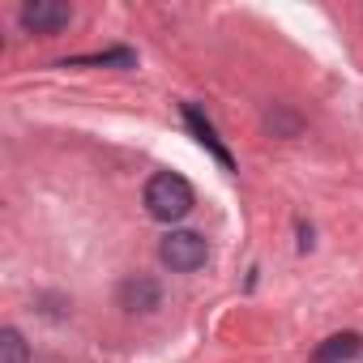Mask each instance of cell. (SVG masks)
I'll use <instances>...</instances> for the list:
<instances>
[{"instance_id":"cell-7","label":"cell","mask_w":363,"mask_h":363,"mask_svg":"<svg viewBox=\"0 0 363 363\" xmlns=\"http://www.w3.org/2000/svg\"><path fill=\"white\" fill-rule=\"evenodd\" d=\"M69 65H99V69H133L137 65V52H128V48H111V52H94V56H77V60H65V69Z\"/></svg>"},{"instance_id":"cell-8","label":"cell","mask_w":363,"mask_h":363,"mask_svg":"<svg viewBox=\"0 0 363 363\" xmlns=\"http://www.w3.org/2000/svg\"><path fill=\"white\" fill-rule=\"evenodd\" d=\"M0 363H26V342L18 329H0Z\"/></svg>"},{"instance_id":"cell-6","label":"cell","mask_w":363,"mask_h":363,"mask_svg":"<svg viewBox=\"0 0 363 363\" xmlns=\"http://www.w3.org/2000/svg\"><path fill=\"white\" fill-rule=\"evenodd\" d=\"M120 308H128V312H154L158 308V286L150 278H128L120 286Z\"/></svg>"},{"instance_id":"cell-5","label":"cell","mask_w":363,"mask_h":363,"mask_svg":"<svg viewBox=\"0 0 363 363\" xmlns=\"http://www.w3.org/2000/svg\"><path fill=\"white\" fill-rule=\"evenodd\" d=\"M184 120H189V128L197 133V141H201V145H206V150H210V154H214V158H218L223 167H235V162H231V150H227V145L218 141L214 124H210V120H206V116H201L197 107H184Z\"/></svg>"},{"instance_id":"cell-3","label":"cell","mask_w":363,"mask_h":363,"mask_svg":"<svg viewBox=\"0 0 363 363\" xmlns=\"http://www.w3.org/2000/svg\"><path fill=\"white\" fill-rule=\"evenodd\" d=\"M18 22H22L26 35L48 39V35H60L73 22V9L65 5V0H26L22 13H18Z\"/></svg>"},{"instance_id":"cell-4","label":"cell","mask_w":363,"mask_h":363,"mask_svg":"<svg viewBox=\"0 0 363 363\" xmlns=\"http://www.w3.org/2000/svg\"><path fill=\"white\" fill-rule=\"evenodd\" d=\"M359 350H363V337L359 333H333V337H325L312 350V363H350Z\"/></svg>"},{"instance_id":"cell-2","label":"cell","mask_w":363,"mask_h":363,"mask_svg":"<svg viewBox=\"0 0 363 363\" xmlns=\"http://www.w3.org/2000/svg\"><path fill=\"white\" fill-rule=\"evenodd\" d=\"M158 257H162V265H167L171 274H193V269L206 265L210 244H206L197 231H167L162 244H158Z\"/></svg>"},{"instance_id":"cell-1","label":"cell","mask_w":363,"mask_h":363,"mask_svg":"<svg viewBox=\"0 0 363 363\" xmlns=\"http://www.w3.org/2000/svg\"><path fill=\"white\" fill-rule=\"evenodd\" d=\"M141 201H145V214L150 218L179 223V218L193 210V184H189L184 175H175V171H158V175H150Z\"/></svg>"}]
</instances>
